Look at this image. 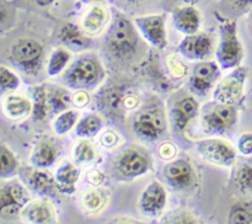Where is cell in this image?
<instances>
[{"label": "cell", "mask_w": 252, "mask_h": 224, "mask_svg": "<svg viewBox=\"0 0 252 224\" xmlns=\"http://www.w3.org/2000/svg\"><path fill=\"white\" fill-rule=\"evenodd\" d=\"M229 1L240 10H248L252 7V0H229Z\"/></svg>", "instance_id": "obj_44"}, {"label": "cell", "mask_w": 252, "mask_h": 224, "mask_svg": "<svg viewBox=\"0 0 252 224\" xmlns=\"http://www.w3.org/2000/svg\"><path fill=\"white\" fill-rule=\"evenodd\" d=\"M236 110L233 105L219 103L209 108L203 117V125L208 132L224 133L233 128L236 123Z\"/></svg>", "instance_id": "obj_6"}, {"label": "cell", "mask_w": 252, "mask_h": 224, "mask_svg": "<svg viewBox=\"0 0 252 224\" xmlns=\"http://www.w3.org/2000/svg\"><path fill=\"white\" fill-rule=\"evenodd\" d=\"M80 1L85 4H94V2H102L103 0H80Z\"/></svg>", "instance_id": "obj_47"}, {"label": "cell", "mask_w": 252, "mask_h": 224, "mask_svg": "<svg viewBox=\"0 0 252 224\" xmlns=\"http://www.w3.org/2000/svg\"><path fill=\"white\" fill-rule=\"evenodd\" d=\"M59 39L65 44L76 48H83L89 44V41L85 38L83 32L74 24H65L59 32Z\"/></svg>", "instance_id": "obj_25"}, {"label": "cell", "mask_w": 252, "mask_h": 224, "mask_svg": "<svg viewBox=\"0 0 252 224\" xmlns=\"http://www.w3.org/2000/svg\"><path fill=\"white\" fill-rule=\"evenodd\" d=\"M238 149L241 154L252 155V133L248 132L240 135L238 142Z\"/></svg>", "instance_id": "obj_38"}, {"label": "cell", "mask_w": 252, "mask_h": 224, "mask_svg": "<svg viewBox=\"0 0 252 224\" xmlns=\"http://www.w3.org/2000/svg\"><path fill=\"white\" fill-rule=\"evenodd\" d=\"M182 2H185V4H194V2L199 1V0H181Z\"/></svg>", "instance_id": "obj_48"}, {"label": "cell", "mask_w": 252, "mask_h": 224, "mask_svg": "<svg viewBox=\"0 0 252 224\" xmlns=\"http://www.w3.org/2000/svg\"><path fill=\"white\" fill-rule=\"evenodd\" d=\"M235 182L241 192L252 191V164L243 165L238 170Z\"/></svg>", "instance_id": "obj_34"}, {"label": "cell", "mask_w": 252, "mask_h": 224, "mask_svg": "<svg viewBox=\"0 0 252 224\" xmlns=\"http://www.w3.org/2000/svg\"><path fill=\"white\" fill-rule=\"evenodd\" d=\"M84 207L88 211H98L105 204V197L100 191H90L84 196Z\"/></svg>", "instance_id": "obj_36"}, {"label": "cell", "mask_w": 252, "mask_h": 224, "mask_svg": "<svg viewBox=\"0 0 252 224\" xmlns=\"http://www.w3.org/2000/svg\"><path fill=\"white\" fill-rule=\"evenodd\" d=\"M32 111V103L21 96L10 95L4 102V113L11 120H21L30 115Z\"/></svg>", "instance_id": "obj_22"}, {"label": "cell", "mask_w": 252, "mask_h": 224, "mask_svg": "<svg viewBox=\"0 0 252 224\" xmlns=\"http://www.w3.org/2000/svg\"><path fill=\"white\" fill-rule=\"evenodd\" d=\"M108 21V12L102 5L95 4L89 9L85 16L81 20V26L84 31L90 36L98 34L103 30Z\"/></svg>", "instance_id": "obj_18"}, {"label": "cell", "mask_w": 252, "mask_h": 224, "mask_svg": "<svg viewBox=\"0 0 252 224\" xmlns=\"http://www.w3.org/2000/svg\"><path fill=\"white\" fill-rule=\"evenodd\" d=\"M102 127V120L96 115L84 117L76 126V135L79 137H93Z\"/></svg>", "instance_id": "obj_29"}, {"label": "cell", "mask_w": 252, "mask_h": 224, "mask_svg": "<svg viewBox=\"0 0 252 224\" xmlns=\"http://www.w3.org/2000/svg\"><path fill=\"white\" fill-rule=\"evenodd\" d=\"M33 1L36 2L37 5H39V6H48V5H51L54 0H33Z\"/></svg>", "instance_id": "obj_46"}, {"label": "cell", "mask_w": 252, "mask_h": 224, "mask_svg": "<svg viewBox=\"0 0 252 224\" xmlns=\"http://www.w3.org/2000/svg\"><path fill=\"white\" fill-rule=\"evenodd\" d=\"M125 1L130 2V4H138V2H142L144 1V0H125Z\"/></svg>", "instance_id": "obj_49"}, {"label": "cell", "mask_w": 252, "mask_h": 224, "mask_svg": "<svg viewBox=\"0 0 252 224\" xmlns=\"http://www.w3.org/2000/svg\"><path fill=\"white\" fill-rule=\"evenodd\" d=\"M30 185L36 192L42 194H49L56 187V180L43 170H36L30 176Z\"/></svg>", "instance_id": "obj_26"}, {"label": "cell", "mask_w": 252, "mask_h": 224, "mask_svg": "<svg viewBox=\"0 0 252 224\" xmlns=\"http://www.w3.org/2000/svg\"><path fill=\"white\" fill-rule=\"evenodd\" d=\"M0 85H1L2 93H6V91L16 90L20 85V80L16 74L5 66H1L0 68Z\"/></svg>", "instance_id": "obj_35"}, {"label": "cell", "mask_w": 252, "mask_h": 224, "mask_svg": "<svg viewBox=\"0 0 252 224\" xmlns=\"http://www.w3.org/2000/svg\"><path fill=\"white\" fill-rule=\"evenodd\" d=\"M164 176L170 185L176 190H186L194 180L193 169L189 160L179 159L165 166Z\"/></svg>", "instance_id": "obj_13"}, {"label": "cell", "mask_w": 252, "mask_h": 224, "mask_svg": "<svg viewBox=\"0 0 252 224\" xmlns=\"http://www.w3.org/2000/svg\"><path fill=\"white\" fill-rule=\"evenodd\" d=\"M138 101L134 96H128V97L125 98V105L126 108H134L137 106Z\"/></svg>", "instance_id": "obj_45"}, {"label": "cell", "mask_w": 252, "mask_h": 224, "mask_svg": "<svg viewBox=\"0 0 252 224\" xmlns=\"http://www.w3.org/2000/svg\"><path fill=\"white\" fill-rule=\"evenodd\" d=\"M172 21L175 27L184 34L197 33L201 26V15L192 5L179 7L172 12Z\"/></svg>", "instance_id": "obj_16"}, {"label": "cell", "mask_w": 252, "mask_h": 224, "mask_svg": "<svg viewBox=\"0 0 252 224\" xmlns=\"http://www.w3.org/2000/svg\"><path fill=\"white\" fill-rule=\"evenodd\" d=\"M220 42L217 49V61L221 69H231L238 66L243 59L244 51L238 37V25L234 20H224L219 26Z\"/></svg>", "instance_id": "obj_2"}, {"label": "cell", "mask_w": 252, "mask_h": 224, "mask_svg": "<svg viewBox=\"0 0 252 224\" xmlns=\"http://www.w3.org/2000/svg\"><path fill=\"white\" fill-rule=\"evenodd\" d=\"M219 76V68L213 62H201L193 69L189 88L194 94L206 95Z\"/></svg>", "instance_id": "obj_11"}, {"label": "cell", "mask_w": 252, "mask_h": 224, "mask_svg": "<svg viewBox=\"0 0 252 224\" xmlns=\"http://www.w3.org/2000/svg\"><path fill=\"white\" fill-rule=\"evenodd\" d=\"M70 61V53L65 49L58 48L52 53L51 59L48 63V74L51 76L58 75L62 70L66 66L68 62Z\"/></svg>", "instance_id": "obj_31"}, {"label": "cell", "mask_w": 252, "mask_h": 224, "mask_svg": "<svg viewBox=\"0 0 252 224\" xmlns=\"http://www.w3.org/2000/svg\"><path fill=\"white\" fill-rule=\"evenodd\" d=\"M80 177V170L70 162H64L56 172V187L63 193H73L75 184Z\"/></svg>", "instance_id": "obj_19"}, {"label": "cell", "mask_w": 252, "mask_h": 224, "mask_svg": "<svg viewBox=\"0 0 252 224\" xmlns=\"http://www.w3.org/2000/svg\"><path fill=\"white\" fill-rule=\"evenodd\" d=\"M133 129L139 137L148 140H155L165 130V122L162 117L152 111L139 112L133 121Z\"/></svg>", "instance_id": "obj_10"}, {"label": "cell", "mask_w": 252, "mask_h": 224, "mask_svg": "<svg viewBox=\"0 0 252 224\" xmlns=\"http://www.w3.org/2000/svg\"><path fill=\"white\" fill-rule=\"evenodd\" d=\"M166 204V191L159 181L148 185L140 196L139 207L144 213L157 214L162 211Z\"/></svg>", "instance_id": "obj_15"}, {"label": "cell", "mask_w": 252, "mask_h": 224, "mask_svg": "<svg viewBox=\"0 0 252 224\" xmlns=\"http://www.w3.org/2000/svg\"><path fill=\"white\" fill-rule=\"evenodd\" d=\"M95 159V149L89 140H81L74 149V160L78 164H89Z\"/></svg>", "instance_id": "obj_32"}, {"label": "cell", "mask_w": 252, "mask_h": 224, "mask_svg": "<svg viewBox=\"0 0 252 224\" xmlns=\"http://www.w3.org/2000/svg\"><path fill=\"white\" fill-rule=\"evenodd\" d=\"M125 98L122 93L118 89H110L102 95L100 105L102 110L111 117L121 118L123 113V108L126 107Z\"/></svg>", "instance_id": "obj_21"}, {"label": "cell", "mask_w": 252, "mask_h": 224, "mask_svg": "<svg viewBox=\"0 0 252 224\" xmlns=\"http://www.w3.org/2000/svg\"><path fill=\"white\" fill-rule=\"evenodd\" d=\"M228 222L231 224H252V202H236L229 212Z\"/></svg>", "instance_id": "obj_27"}, {"label": "cell", "mask_w": 252, "mask_h": 224, "mask_svg": "<svg viewBox=\"0 0 252 224\" xmlns=\"http://www.w3.org/2000/svg\"><path fill=\"white\" fill-rule=\"evenodd\" d=\"M58 155L59 150L54 143L41 142L32 154L31 162L38 169H47L56 162Z\"/></svg>", "instance_id": "obj_20"}, {"label": "cell", "mask_w": 252, "mask_h": 224, "mask_svg": "<svg viewBox=\"0 0 252 224\" xmlns=\"http://www.w3.org/2000/svg\"><path fill=\"white\" fill-rule=\"evenodd\" d=\"M48 102L52 113H61L68 110L69 103L73 102V97L64 89H52L48 91Z\"/></svg>", "instance_id": "obj_28"}, {"label": "cell", "mask_w": 252, "mask_h": 224, "mask_svg": "<svg viewBox=\"0 0 252 224\" xmlns=\"http://www.w3.org/2000/svg\"><path fill=\"white\" fill-rule=\"evenodd\" d=\"M117 140H118V135L116 134L115 132H112V130H106V132H103L102 135H101V144L105 145V147L107 148H111L113 147V145H116Z\"/></svg>", "instance_id": "obj_42"}, {"label": "cell", "mask_w": 252, "mask_h": 224, "mask_svg": "<svg viewBox=\"0 0 252 224\" xmlns=\"http://www.w3.org/2000/svg\"><path fill=\"white\" fill-rule=\"evenodd\" d=\"M76 121H78V113H76L75 111H63V112L59 113L56 122H54V130H56L57 134L59 135L66 134V133L75 126Z\"/></svg>", "instance_id": "obj_30"}, {"label": "cell", "mask_w": 252, "mask_h": 224, "mask_svg": "<svg viewBox=\"0 0 252 224\" xmlns=\"http://www.w3.org/2000/svg\"><path fill=\"white\" fill-rule=\"evenodd\" d=\"M102 71L101 64L95 58L83 57L69 68L64 79L66 85L71 89H90L98 83L102 76Z\"/></svg>", "instance_id": "obj_4"}, {"label": "cell", "mask_w": 252, "mask_h": 224, "mask_svg": "<svg viewBox=\"0 0 252 224\" xmlns=\"http://www.w3.org/2000/svg\"><path fill=\"white\" fill-rule=\"evenodd\" d=\"M88 181L93 185H100L103 181V175L98 170H93L88 174Z\"/></svg>", "instance_id": "obj_43"}, {"label": "cell", "mask_w": 252, "mask_h": 224, "mask_svg": "<svg viewBox=\"0 0 252 224\" xmlns=\"http://www.w3.org/2000/svg\"><path fill=\"white\" fill-rule=\"evenodd\" d=\"M167 68H169L170 73H171V75L175 79H181L182 76H185L187 71L186 65L180 61H177L175 56L167 57Z\"/></svg>", "instance_id": "obj_37"}, {"label": "cell", "mask_w": 252, "mask_h": 224, "mask_svg": "<svg viewBox=\"0 0 252 224\" xmlns=\"http://www.w3.org/2000/svg\"><path fill=\"white\" fill-rule=\"evenodd\" d=\"M24 217L27 222L34 224L52 223V221L54 218L51 206L47 204L46 202H36V203H32L24 212Z\"/></svg>", "instance_id": "obj_24"}, {"label": "cell", "mask_w": 252, "mask_h": 224, "mask_svg": "<svg viewBox=\"0 0 252 224\" xmlns=\"http://www.w3.org/2000/svg\"><path fill=\"white\" fill-rule=\"evenodd\" d=\"M0 162H1V172L0 176L2 179L14 174L17 169V160L11 152L4 145H1V153H0Z\"/></svg>", "instance_id": "obj_33"}, {"label": "cell", "mask_w": 252, "mask_h": 224, "mask_svg": "<svg viewBox=\"0 0 252 224\" xmlns=\"http://www.w3.org/2000/svg\"><path fill=\"white\" fill-rule=\"evenodd\" d=\"M138 36L132 22L122 14L116 15L107 34V46L116 58H126L137 49Z\"/></svg>", "instance_id": "obj_1"}, {"label": "cell", "mask_w": 252, "mask_h": 224, "mask_svg": "<svg viewBox=\"0 0 252 224\" xmlns=\"http://www.w3.org/2000/svg\"><path fill=\"white\" fill-rule=\"evenodd\" d=\"M116 169L122 176L134 179L150 169V159L140 150L128 149L118 157Z\"/></svg>", "instance_id": "obj_9"}, {"label": "cell", "mask_w": 252, "mask_h": 224, "mask_svg": "<svg viewBox=\"0 0 252 224\" xmlns=\"http://www.w3.org/2000/svg\"><path fill=\"white\" fill-rule=\"evenodd\" d=\"M248 70L245 68H236L231 74H229L223 81L217 85L214 90V100L219 103L233 105L240 98L245 85Z\"/></svg>", "instance_id": "obj_5"}, {"label": "cell", "mask_w": 252, "mask_h": 224, "mask_svg": "<svg viewBox=\"0 0 252 224\" xmlns=\"http://www.w3.org/2000/svg\"><path fill=\"white\" fill-rule=\"evenodd\" d=\"M89 102H90V96H89V94L86 93L84 89L78 90L73 95V103L76 106V107L83 108L85 107Z\"/></svg>", "instance_id": "obj_41"}, {"label": "cell", "mask_w": 252, "mask_h": 224, "mask_svg": "<svg viewBox=\"0 0 252 224\" xmlns=\"http://www.w3.org/2000/svg\"><path fill=\"white\" fill-rule=\"evenodd\" d=\"M159 155L161 159L164 160H171L174 159L175 155H176V147H175L172 143L170 142H164L159 145Z\"/></svg>", "instance_id": "obj_39"}, {"label": "cell", "mask_w": 252, "mask_h": 224, "mask_svg": "<svg viewBox=\"0 0 252 224\" xmlns=\"http://www.w3.org/2000/svg\"><path fill=\"white\" fill-rule=\"evenodd\" d=\"M198 102L193 97H185L177 101L171 111L174 126L177 130H184L192 118L198 112Z\"/></svg>", "instance_id": "obj_17"}, {"label": "cell", "mask_w": 252, "mask_h": 224, "mask_svg": "<svg viewBox=\"0 0 252 224\" xmlns=\"http://www.w3.org/2000/svg\"><path fill=\"white\" fill-rule=\"evenodd\" d=\"M182 56L189 59H202L208 56L212 51V38L207 33L187 34L179 46Z\"/></svg>", "instance_id": "obj_14"}, {"label": "cell", "mask_w": 252, "mask_h": 224, "mask_svg": "<svg viewBox=\"0 0 252 224\" xmlns=\"http://www.w3.org/2000/svg\"><path fill=\"white\" fill-rule=\"evenodd\" d=\"M251 20H252V15H251Z\"/></svg>", "instance_id": "obj_50"}, {"label": "cell", "mask_w": 252, "mask_h": 224, "mask_svg": "<svg viewBox=\"0 0 252 224\" xmlns=\"http://www.w3.org/2000/svg\"><path fill=\"white\" fill-rule=\"evenodd\" d=\"M135 25L150 44L159 49H164L167 44L165 14H154L140 16L134 20Z\"/></svg>", "instance_id": "obj_7"}, {"label": "cell", "mask_w": 252, "mask_h": 224, "mask_svg": "<svg viewBox=\"0 0 252 224\" xmlns=\"http://www.w3.org/2000/svg\"><path fill=\"white\" fill-rule=\"evenodd\" d=\"M10 59L12 63L26 74H36L41 69L43 47L32 38L19 39L10 48Z\"/></svg>", "instance_id": "obj_3"}, {"label": "cell", "mask_w": 252, "mask_h": 224, "mask_svg": "<svg viewBox=\"0 0 252 224\" xmlns=\"http://www.w3.org/2000/svg\"><path fill=\"white\" fill-rule=\"evenodd\" d=\"M32 117L36 122L44 121L48 116L49 102H48V91L44 86H36L32 89Z\"/></svg>", "instance_id": "obj_23"}, {"label": "cell", "mask_w": 252, "mask_h": 224, "mask_svg": "<svg viewBox=\"0 0 252 224\" xmlns=\"http://www.w3.org/2000/svg\"><path fill=\"white\" fill-rule=\"evenodd\" d=\"M29 201V196L24 187L17 182L2 186L0 191V211L2 216H9L19 212Z\"/></svg>", "instance_id": "obj_12"}, {"label": "cell", "mask_w": 252, "mask_h": 224, "mask_svg": "<svg viewBox=\"0 0 252 224\" xmlns=\"http://www.w3.org/2000/svg\"><path fill=\"white\" fill-rule=\"evenodd\" d=\"M169 223H196L197 221H194L193 217L191 214L186 213V212H176L172 216H170L169 218H166Z\"/></svg>", "instance_id": "obj_40"}, {"label": "cell", "mask_w": 252, "mask_h": 224, "mask_svg": "<svg viewBox=\"0 0 252 224\" xmlns=\"http://www.w3.org/2000/svg\"><path fill=\"white\" fill-rule=\"evenodd\" d=\"M199 154L208 161L229 166L234 162L236 152L234 147L221 139H204L197 144Z\"/></svg>", "instance_id": "obj_8"}]
</instances>
